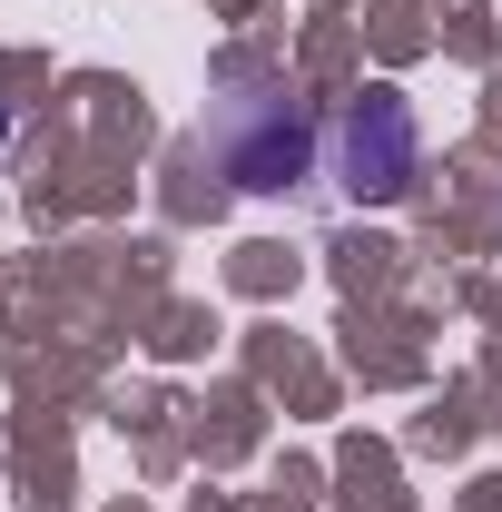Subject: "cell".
I'll return each mask as SVG.
<instances>
[{
	"mask_svg": "<svg viewBox=\"0 0 502 512\" xmlns=\"http://www.w3.org/2000/svg\"><path fill=\"white\" fill-rule=\"evenodd\" d=\"M335 148H345V197L355 207H394V197L414 188V119H404V99H355L345 128H335Z\"/></svg>",
	"mask_w": 502,
	"mask_h": 512,
	"instance_id": "6da1fadb",
	"label": "cell"
},
{
	"mask_svg": "<svg viewBox=\"0 0 502 512\" xmlns=\"http://www.w3.org/2000/svg\"><path fill=\"white\" fill-rule=\"evenodd\" d=\"M0 138H10V109H0Z\"/></svg>",
	"mask_w": 502,
	"mask_h": 512,
	"instance_id": "7a4b0ae2",
	"label": "cell"
}]
</instances>
